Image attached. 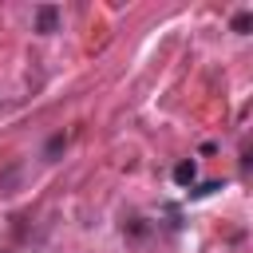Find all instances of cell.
<instances>
[{
	"instance_id": "1",
	"label": "cell",
	"mask_w": 253,
	"mask_h": 253,
	"mask_svg": "<svg viewBox=\"0 0 253 253\" xmlns=\"http://www.w3.org/2000/svg\"><path fill=\"white\" fill-rule=\"evenodd\" d=\"M55 20H59V8H55V4H43V8L36 12V32H43V36L55 32Z\"/></svg>"
},
{
	"instance_id": "2",
	"label": "cell",
	"mask_w": 253,
	"mask_h": 253,
	"mask_svg": "<svg viewBox=\"0 0 253 253\" xmlns=\"http://www.w3.org/2000/svg\"><path fill=\"white\" fill-rule=\"evenodd\" d=\"M194 178H198V166L194 162H178L174 166V182L178 186H194Z\"/></svg>"
},
{
	"instance_id": "3",
	"label": "cell",
	"mask_w": 253,
	"mask_h": 253,
	"mask_svg": "<svg viewBox=\"0 0 253 253\" xmlns=\"http://www.w3.org/2000/svg\"><path fill=\"white\" fill-rule=\"evenodd\" d=\"M253 28V12H237L233 16V32H249Z\"/></svg>"
},
{
	"instance_id": "4",
	"label": "cell",
	"mask_w": 253,
	"mask_h": 253,
	"mask_svg": "<svg viewBox=\"0 0 253 253\" xmlns=\"http://www.w3.org/2000/svg\"><path fill=\"white\" fill-rule=\"evenodd\" d=\"M213 190H221V182H206V186H198L194 198H206V194H213Z\"/></svg>"
}]
</instances>
